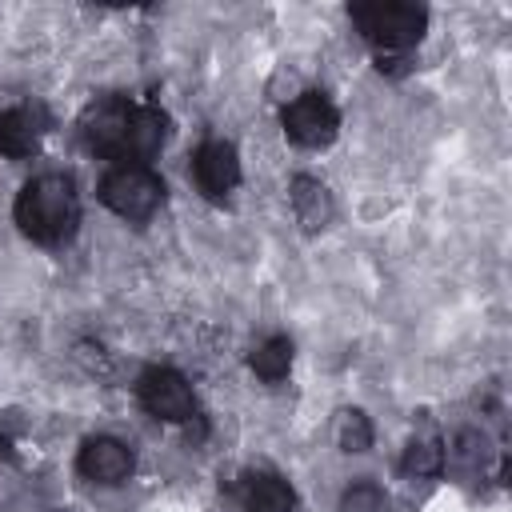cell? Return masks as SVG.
I'll use <instances>...</instances> for the list:
<instances>
[{
    "label": "cell",
    "instance_id": "5bb4252c",
    "mask_svg": "<svg viewBox=\"0 0 512 512\" xmlns=\"http://www.w3.org/2000/svg\"><path fill=\"white\" fill-rule=\"evenodd\" d=\"M440 464H444L440 440H412L408 452H404V460H400V468L404 472H416V476H432V472H440Z\"/></svg>",
    "mask_w": 512,
    "mask_h": 512
},
{
    "label": "cell",
    "instance_id": "7a4b0ae2",
    "mask_svg": "<svg viewBox=\"0 0 512 512\" xmlns=\"http://www.w3.org/2000/svg\"><path fill=\"white\" fill-rule=\"evenodd\" d=\"M12 216H16V228L32 244H44V248L68 244L80 232V216H84L76 180L68 172H40V176H32L16 192Z\"/></svg>",
    "mask_w": 512,
    "mask_h": 512
},
{
    "label": "cell",
    "instance_id": "277c9868",
    "mask_svg": "<svg viewBox=\"0 0 512 512\" xmlns=\"http://www.w3.org/2000/svg\"><path fill=\"white\" fill-rule=\"evenodd\" d=\"M164 180L160 172H152L148 164H112L100 184H96V196L108 212H116L120 220H132V224H144L160 212L164 204Z\"/></svg>",
    "mask_w": 512,
    "mask_h": 512
},
{
    "label": "cell",
    "instance_id": "9a60e30c",
    "mask_svg": "<svg viewBox=\"0 0 512 512\" xmlns=\"http://www.w3.org/2000/svg\"><path fill=\"white\" fill-rule=\"evenodd\" d=\"M340 512H384V488L372 480H356L340 496Z\"/></svg>",
    "mask_w": 512,
    "mask_h": 512
},
{
    "label": "cell",
    "instance_id": "ba28073f",
    "mask_svg": "<svg viewBox=\"0 0 512 512\" xmlns=\"http://www.w3.org/2000/svg\"><path fill=\"white\" fill-rule=\"evenodd\" d=\"M192 180L196 188L208 196V200H224L236 184H240V156H236V144L228 140H204L196 152H192Z\"/></svg>",
    "mask_w": 512,
    "mask_h": 512
},
{
    "label": "cell",
    "instance_id": "3957f363",
    "mask_svg": "<svg viewBox=\"0 0 512 512\" xmlns=\"http://www.w3.org/2000/svg\"><path fill=\"white\" fill-rule=\"evenodd\" d=\"M352 24L360 36L376 48V60H392L420 44L428 28V8L424 4H352L348 8Z\"/></svg>",
    "mask_w": 512,
    "mask_h": 512
},
{
    "label": "cell",
    "instance_id": "8992f818",
    "mask_svg": "<svg viewBox=\"0 0 512 512\" xmlns=\"http://www.w3.org/2000/svg\"><path fill=\"white\" fill-rule=\"evenodd\" d=\"M280 124H284V136L292 144H300V148H328L336 140V132H340V112H336V104L324 92L308 88L292 104H284Z\"/></svg>",
    "mask_w": 512,
    "mask_h": 512
},
{
    "label": "cell",
    "instance_id": "52a82bcc",
    "mask_svg": "<svg viewBox=\"0 0 512 512\" xmlns=\"http://www.w3.org/2000/svg\"><path fill=\"white\" fill-rule=\"evenodd\" d=\"M132 468H136V456L116 436H88L76 452V472L92 484H104V488L124 484L132 476Z\"/></svg>",
    "mask_w": 512,
    "mask_h": 512
},
{
    "label": "cell",
    "instance_id": "5b68a950",
    "mask_svg": "<svg viewBox=\"0 0 512 512\" xmlns=\"http://www.w3.org/2000/svg\"><path fill=\"white\" fill-rule=\"evenodd\" d=\"M136 400H140V408H144L148 416H156V420H164V424H188V420L200 416V412H196V392H192V384H188L176 368H168V364H152V368L140 372V380H136Z\"/></svg>",
    "mask_w": 512,
    "mask_h": 512
},
{
    "label": "cell",
    "instance_id": "7c38bea8",
    "mask_svg": "<svg viewBox=\"0 0 512 512\" xmlns=\"http://www.w3.org/2000/svg\"><path fill=\"white\" fill-rule=\"evenodd\" d=\"M248 364H252V372H256L260 380L280 384V380L288 376V368H292V340H288V336H268V340L248 356Z\"/></svg>",
    "mask_w": 512,
    "mask_h": 512
},
{
    "label": "cell",
    "instance_id": "6da1fadb",
    "mask_svg": "<svg viewBox=\"0 0 512 512\" xmlns=\"http://www.w3.org/2000/svg\"><path fill=\"white\" fill-rule=\"evenodd\" d=\"M168 136H172V120L160 104L100 96L80 112L84 148L112 164H148L168 144Z\"/></svg>",
    "mask_w": 512,
    "mask_h": 512
},
{
    "label": "cell",
    "instance_id": "4fadbf2b",
    "mask_svg": "<svg viewBox=\"0 0 512 512\" xmlns=\"http://www.w3.org/2000/svg\"><path fill=\"white\" fill-rule=\"evenodd\" d=\"M336 444H340V452H368L372 448V424H368V416L360 408L340 412V420H336Z\"/></svg>",
    "mask_w": 512,
    "mask_h": 512
},
{
    "label": "cell",
    "instance_id": "9c48e42d",
    "mask_svg": "<svg viewBox=\"0 0 512 512\" xmlns=\"http://www.w3.org/2000/svg\"><path fill=\"white\" fill-rule=\"evenodd\" d=\"M48 128H52V116L44 104H16V108L0 112V156H8V160L36 156Z\"/></svg>",
    "mask_w": 512,
    "mask_h": 512
},
{
    "label": "cell",
    "instance_id": "30bf717a",
    "mask_svg": "<svg viewBox=\"0 0 512 512\" xmlns=\"http://www.w3.org/2000/svg\"><path fill=\"white\" fill-rule=\"evenodd\" d=\"M236 496L248 512H296V492L276 472H244Z\"/></svg>",
    "mask_w": 512,
    "mask_h": 512
},
{
    "label": "cell",
    "instance_id": "8fae6325",
    "mask_svg": "<svg viewBox=\"0 0 512 512\" xmlns=\"http://www.w3.org/2000/svg\"><path fill=\"white\" fill-rule=\"evenodd\" d=\"M292 208H296V220H300L308 232H316V228H324V224L332 220V196H328V188H324L320 180H312V176H296V180H292Z\"/></svg>",
    "mask_w": 512,
    "mask_h": 512
}]
</instances>
